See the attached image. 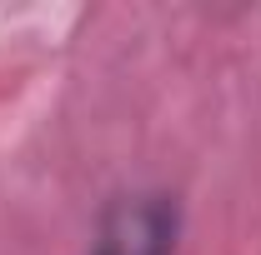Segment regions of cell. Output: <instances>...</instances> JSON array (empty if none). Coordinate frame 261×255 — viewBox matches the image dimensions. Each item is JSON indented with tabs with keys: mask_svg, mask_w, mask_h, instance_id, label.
Segmentation results:
<instances>
[{
	"mask_svg": "<svg viewBox=\"0 0 261 255\" xmlns=\"http://www.w3.org/2000/svg\"><path fill=\"white\" fill-rule=\"evenodd\" d=\"M176 230H181V210L171 195H116L100 210L91 255H176Z\"/></svg>",
	"mask_w": 261,
	"mask_h": 255,
	"instance_id": "cell-1",
	"label": "cell"
}]
</instances>
